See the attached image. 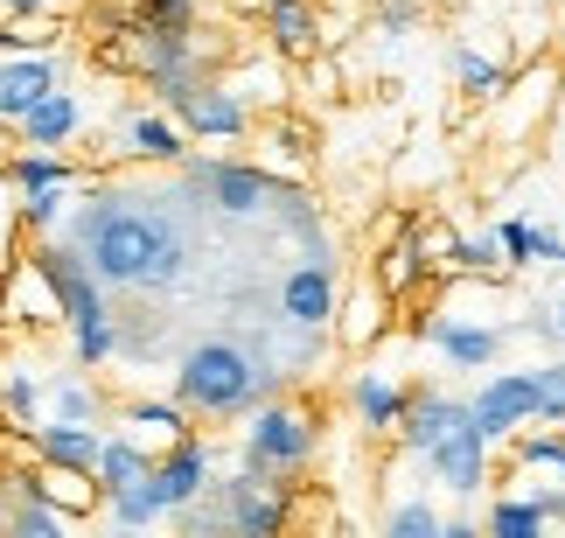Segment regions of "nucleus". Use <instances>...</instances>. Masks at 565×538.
<instances>
[{"label": "nucleus", "mask_w": 565, "mask_h": 538, "mask_svg": "<svg viewBox=\"0 0 565 538\" xmlns=\"http://www.w3.org/2000/svg\"><path fill=\"white\" fill-rule=\"evenodd\" d=\"M105 538H154V531H126V525H113V531H105Z\"/></svg>", "instance_id": "46"}, {"label": "nucleus", "mask_w": 565, "mask_h": 538, "mask_svg": "<svg viewBox=\"0 0 565 538\" xmlns=\"http://www.w3.org/2000/svg\"><path fill=\"white\" fill-rule=\"evenodd\" d=\"M391 329H398V300H391V294L377 287V279H371V273H363L356 287H342V300H335V321H329V336L342 342V350H350V357H371V350H377V342H384Z\"/></svg>", "instance_id": "9"}, {"label": "nucleus", "mask_w": 565, "mask_h": 538, "mask_svg": "<svg viewBox=\"0 0 565 538\" xmlns=\"http://www.w3.org/2000/svg\"><path fill=\"white\" fill-rule=\"evenodd\" d=\"M0 538H8V518H0Z\"/></svg>", "instance_id": "48"}, {"label": "nucleus", "mask_w": 565, "mask_h": 538, "mask_svg": "<svg viewBox=\"0 0 565 538\" xmlns=\"http://www.w3.org/2000/svg\"><path fill=\"white\" fill-rule=\"evenodd\" d=\"M552 538H565V531H552Z\"/></svg>", "instance_id": "50"}, {"label": "nucleus", "mask_w": 565, "mask_h": 538, "mask_svg": "<svg viewBox=\"0 0 565 538\" xmlns=\"http://www.w3.org/2000/svg\"><path fill=\"white\" fill-rule=\"evenodd\" d=\"M258 14H266V42H273V56H315L321 50V8L315 0H252Z\"/></svg>", "instance_id": "18"}, {"label": "nucleus", "mask_w": 565, "mask_h": 538, "mask_svg": "<svg viewBox=\"0 0 565 538\" xmlns=\"http://www.w3.org/2000/svg\"><path fill=\"white\" fill-rule=\"evenodd\" d=\"M50 405H56L63 426H98V392H92V384H77V378H63L56 392H50Z\"/></svg>", "instance_id": "37"}, {"label": "nucleus", "mask_w": 565, "mask_h": 538, "mask_svg": "<svg viewBox=\"0 0 565 538\" xmlns=\"http://www.w3.org/2000/svg\"><path fill=\"white\" fill-rule=\"evenodd\" d=\"M405 405H412V384H405V371H384V363H363V371L350 378V413H356V426H363L371 441L398 434Z\"/></svg>", "instance_id": "14"}, {"label": "nucleus", "mask_w": 565, "mask_h": 538, "mask_svg": "<svg viewBox=\"0 0 565 538\" xmlns=\"http://www.w3.org/2000/svg\"><path fill=\"white\" fill-rule=\"evenodd\" d=\"M0 399H8V413L35 420V405H42V384H35V378H21V371H8V378H0Z\"/></svg>", "instance_id": "40"}, {"label": "nucleus", "mask_w": 565, "mask_h": 538, "mask_svg": "<svg viewBox=\"0 0 565 538\" xmlns=\"http://www.w3.org/2000/svg\"><path fill=\"white\" fill-rule=\"evenodd\" d=\"M50 92H63L50 50H14V56H0V126H21Z\"/></svg>", "instance_id": "15"}, {"label": "nucleus", "mask_w": 565, "mask_h": 538, "mask_svg": "<svg viewBox=\"0 0 565 538\" xmlns=\"http://www.w3.org/2000/svg\"><path fill=\"white\" fill-rule=\"evenodd\" d=\"M126 155L154 161V168H182L189 161V134L168 113H134V119H126Z\"/></svg>", "instance_id": "20"}, {"label": "nucleus", "mask_w": 565, "mask_h": 538, "mask_svg": "<svg viewBox=\"0 0 565 538\" xmlns=\"http://www.w3.org/2000/svg\"><path fill=\"white\" fill-rule=\"evenodd\" d=\"M558 77H565L558 63H531L524 77H510V84H503V98H495V105H503V126H495V134H503V140H524L531 126L552 113V98H558Z\"/></svg>", "instance_id": "17"}, {"label": "nucleus", "mask_w": 565, "mask_h": 538, "mask_svg": "<svg viewBox=\"0 0 565 538\" xmlns=\"http://www.w3.org/2000/svg\"><path fill=\"white\" fill-rule=\"evenodd\" d=\"M531 8H558V0H531Z\"/></svg>", "instance_id": "47"}, {"label": "nucleus", "mask_w": 565, "mask_h": 538, "mask_svg": "<svg viewBox=\"0 0 565 538\" xmlns=\"http://www.w3.org/2000/svg\"><path fill=\"white\" fill-rule=\"evenodd\" d=\"M412 245H419V260H426V273H447V260H454V245H461V231H454L447 218H412Z\"/></svg>", "instance_id": "35"}, {"label": "nucleus", "mask_w": 565, "mask_h": 538, "mask_svg": "<svg viewBox=\"0 0 565 538\" xmlns=\"http://www.w3.org/2000/svg\"><path fill=\"white\" fill-rule=\"evenodd\" d=\"M531 266H565V239L552 224H531Z\"/></svg>", "instance_id": "42"}, {"label": "nucleus", "mask_w": 565, "mask_h": 538, "mask_svg": "<svg viewBox=\"0 0 565 538\" xmlns=\"http://www.w3.org/2000/svg\"><path fill=\"white\" fill-rule=\"evenodd\" d=\"M98 447H105L98 426H63V420L35 426V455H42V468H63V476H92V468H98Z\"/></svg>", "instance_id": "19"}, {"label": "nucleus", "mask_w": 565, "mask_h": 538, "mask_svg": "<svg viewBox=\"0 0 565 538\" xmlns=\"http://www.w3.org/2000/svg\"><path fill=\"white\" fill-rule=\"evenodd\" d=\"M147 468H154V447H140L134 434H105V447H98V468H92V489H98V504H105V497H119L126 483H140Z\"/></svg>", "instance_id": "21"}, {"label": "nucleus", "mask_w": 565, "mask_h": 538, "mask_svg": "<svg viewBox=\"0 0 565 538\" xmlns=\"http://www.w3.org/2000/svg\"><path fill=\"white\" fill-rule=\"evenodd\" d=\"M105 510H113V525H126V531H154L168 510H161V489H154V468H147L140 483H126L119 497H105Z\"/></svg>", "instance_id": "26"}, {"label": "nucleus", "mask_w": 565, "mask_h": 538, "mask_svg": "<svg viewBox=\"0 0 565 538\" xmlns=\"http://www.w3.org/2000/svg\"><path fill=\"white\" fill-rule=\"evenodd\" d=\"M8 538H71V518L50 504H35V497H21V510L8 518Z\"/></svg>", "instance_id": "36"}, {"label": "nucleus", "mask_w": 565, "mask_h": 538, "mask_svg": "<svg viewBox=\"0 0 565 538\" xmlns=\"http://www.w3.org/2000/svg\"><path fill=\"white\" fill-rule=\"evenodd\" d=\"M461 420H468V399L440 392V384H412V405H405V420H398V441L426 462V455H433V447H440Z\"/></svg>", "instance_id": "16"}, {"label": "nucleus", "mask_w": 565, "mask_h": 538, "mask_svg": "<svg viewBox=\"0 0 565 538\" xmlns=\"http://www.w3.org/2000/svg\"><path fill=\"white\" fill-rule=\"evenodd\" d=\"M537 420V399H531V363H495V371L475 384V399H468V426L482 434L489 447H510L524 426Z\"/></svg>", "instance_id": "5"}, {"label": "nucleus", "mask_w": 565, "mask_h": 538, "mask_svg": "<svg viewBox=\"0 0 565 538\" xmlns=\"http://www.w3.org/2000/svg\"><path fill=\"white\" fill-rule=\"evenodd\" d=\"M126 426H134V434H154L161 447L182 441V434H195V420L182 413L175 399H134V405H126Z\"/></svg>", "instance_id": "27"}, {"label": "nucleus", "mask_w": 565, "mask_h": 538, "mask_svg": "<svg viewBox=\"0 0 565 538\" xmlns=\"http://www.w3.org/2000/svg\"><path fill=\"white\" fill-rule=\"evenodd\" d=\"M63 203H71V189H35V197H21V218H29L35 231H50L63 218Z\"/></svg>", "instance_id": "39"}, {"label": "nucleus", "mask_w": 565, "mask_h": 538, "mask_svg": "<svg viewBox=\"0 0 565 538\" xmlns=\"http://www.w3.org/2000/svg\"><path fill=\"white\" fill-rule=\"evenodd\" d=\"M0 218H8V203H0Z\"/></svg>", "instance_id": "49"}, {"label": "nucleus", "mask_w": 565, "mask_h": 538, "mask_svg": "<svg viewBox=\"0 0 565 538\" xmlns=\"http://www.w3.org/2000/svg\"><path fill=\"white\" fill-rule=\"evenodd\" d=\"M321 455V426L315 413L300 399H266V405H252L245 426H237V468L258 483H279V489H294L300 476H308V462Z\"/></svg>", "instance_id": "4"}, {"label": "nucleus", "mask_w": 565, "mask_h": 538, "mask_svg": "<svg viewBox=\"0 0 565 538\" xmlns=\"http://www.w3.org/2000/svg\"><path fill=\"white\" fill-rule=\"evenodd\" d=\"M371 279H377L391 300H405L412 287H426V279H433V273H426V260H419V245H412V224H405L384 252H371Z\"/></svg>", "instance_id": "23"}, {"label": "nucleus", "mask_w": 565, "mask_h": 538, "mask_svg": "<svg viewBox=\"0 0 565 538\" xmlns=\"http://www.w3.org/2000/svg\"><path fill=\"white\" fill-rule=\"evenodd\" d=\"M454 279H503V252H495V239L482 231V239H461L454 245V260H447Z\"/></svg>", "instance_id": "34"}, {"label": "nucleus", "mask_w": 565, "mask_h": 538, "mask_svg": "<svg viewBox=\"0 0 565 538\" xmlns=\"http://www.w3.org/2000/svg\"><path fill=\"white\" fill-rule=\"evenodd\" d=\"M50 8H56V0H0V21L14 29V21H35V14H50Z\"/></svg>", "instance_id": "43"}, {"label": "nucleus", "mask_w": 565, "mask_h": 538, "mask_svg": "<svg viewBox=\"0 0 565 538\" xmlns=\"http://www.w3.org/2000/svg\"><path fill=\"white\" fill-rule=\"evenodd\" d=\"M182 168H189L195 189H210L216 210H231V218H258L279 189V176L266 161H182Z\"/></svg>", "instance_id": "10"}, {"label": "nucleus", "mask_w": 565, "mask_h": 538, "mask_svg": "<svg viewBox=\"0 0 565 538\" xmlns=\"http://www.w3.org/2000/svg\"><path fill=\"white\" fill-rule=\"evenodd\" d=\"M531 399H537L531 426H565V357H537L531 363Z\"/></svg>", "instance_id": "28"}, {"label": "nucleus", "mask_w": 565, "mask_h": 538, "mask_svg": "<svg viewBox=\"0 0 565 538\" xmlns=\"http://www.w3.org/2000/svg\"><path fill=\"white\" fill-rule=\"evenodd\" d=\"M426 468H433V483H440V489H454V497H482V489L495 483V447L461 420V426H454V434L426 455Z\"/></svg>", "instance_id": "12"}, {"label": "nucleus", "mask_w": 565, "mask_h": 538, "mask_svg": "<svg viewBox=\"0 0 565 538\" xmlns=\"http://www.w3.org/2000/svg\"><path fill=\"white\" fill-rule=\"evenodd\" d=\"M419 14H426L419 0H384V8H377V35H405Z\"/></svg>", "instance_id": "41"}, {"label": "nucleus", "mask_w": 565, "mask_h": 538, "mask_svg": "<svg viewBox=\"0 0 565 538\" xmlns=\"http://www.w3.org/2000/svg\"><path fill=\"white\" fill-rule=\"evenodd\" d=\"M294 92L308 98V105H329V98H342V63H335V50H315V56H300V77H294Z\"/></svg>", "instance_id": "32"}, {"label": "nucleus", "mask_w": 565, "mask_h": 538, "mask_svg": "<svg viewBox=\"0 0 565 538\" xmlns=\"http://www.w3.org/2000/svg\"><path fill=\"white\" fill-rule=\"evenodd\" d=\"M335 300H342L335 266L300 260L287 279H279V315H287V329H300V336H321V329H329V321H335Z\"/></svg>", "instance_id": "13"}, {"label": "nucleus", "mask_w": 565, "mask_h": 538, "mask_svg": "<svg viewBox=\"0 0 565 538\" xmlns=\"http://www.w3.org/2000/svg\"><path fill=\"white\" fill-rule=\"evenodd\" d=\"M77 126H84V105H77L71 92H50L29 119H21V140H29L35 155H56V147L77 140Z\"/></svg>", "instance_id": "22"}, {"label": "nucleus", "mask_w": 565, "mask_h": 538, "mask_svg": "<svg viewBox=\"0 0 565 538\" xmlns=\"http://www.w3.org/2000/svg\"><path fill=\"white\" fill-rule=\"evenodd\" d=\"M440 538H482V525H475V518H447Z\"/></svg>", "instance_id": "44"}, {"label": "nucleus", "mask_w": 565, "mask_h": 538, "mask_svg": "<svg viewBox=\"0 0 565 538\" xmlns=\"http://www.w3.org/2000/svg\"><path fill=\"white\" fill-rule=\"evenodd\" d=\"M168 119H175L189 140H216V147H231V140L252 134V105L224 77H203V84H189L182 98H168Z\"/></svg>", "instance_id": "6"}, {"label": "nucleus", "mask_w": 565, "mask_h": 538, "mask_svg": "<svg viewBox=\"0 0 565 538\" xmlns=\"http://www.w3.org/2000/svg\"><path fill=\"white\" fill-rule=\"evenodd\" d=\"M503 84H510V63L503 56H489V50H454V92H461L468 105H495L503 98Z\"/></svg>", "instance_id": "24"}, {"label": "nucleus", "mask_w": 565, "mask_h": 538, "mask_svg": "<svg viewBox=\"0 0 565 538\" xmlns=\"http://www.w3.org/2000/svg\"><path fill=\"white\" fill-rule=\"evenodd\" d=\"M552 308V329H558V357H565V287H558V300H545Z\"/></svg>", "instance_id": "45"}, {"label": "nucleus", "mask_w": 565, "mask_h": 538, "mask_svg": "<svg viewBox=\"0 0 565 538\" xmlns=\"http://www.w3.org/2000/svg\"><path fill=\"white\" fill-rule=\"evenodd\" d=\"M419 336L447 357V371H495L503 350H510V336H516V321H468V315L440 308L433 321H419Z\"/></svg>", "instance_id": "8"}, {"label": "nucleus", "mask_w": 565, "mask_h": 538, "mask_svg": "<svg viewBox=\"0 0 565 538\" xmlns=\"http://www.w3.org/2000/svg\"><path fill=\"white\" fill-rule=\"evenodd\" d=\"M266 399H279V378L266 371V357H252L231 336L189 342L182 363H175V405L189 420H245Z\"/></svg>", "instance_id": "2"}, {"label": "nucleus", "mask_w": 565, "mask_h": 538, "mask_svg": "<svg viewBox=\"0 0 565 538\" xmlns=\"http://www.w3.org/2000/svg\"><path fill=\"white\" fill-rule=\"evenodd\" d=\"M71 182H77V168L63 155H35V147L14 155V189H21V197H35V189H71Z\"/></svg>", "instance_id": "31"}, {"label": "nucleus", "mask_w": 565, "mask_h": 538, "mask_svg": "<svg viewBox=\"0 0 565 538\" xmlns=\"http://www.w3.org/2000/svg\"><path fill=\"white\" fill-rule=\"evenodd\" d=\"M440 510H433L426 497H398L384 510V525H377V538H440Z\"/></svg>", "instance_id": "30"}, {"label": "nucleus", "mask_w": 565, "mask_h": 538, "mask_svg": "<svg viewBox=\"0 0 565 538\" xmlns=\"http://www.w3.org/2000/svg\"><path fill=\"white\" fill-rule=\"evenodd\" d=\"M77 260L92 266L98 287H147L168 294L189 266L182 231L161 218V210H140L126 197H98L77 224Z\"/></svg>", "instance_id": "1"}, {"label": "nucleus", "mask_w": 565, "mask_h": 538, "mask_svg": "<svg viewBox=\"0 0 565 538\" xmlns=\"http://www.w3.org/2000/svg\"><path fill=\"white\" fill-rule=\"evenodd\" d=\"M203 21V0H140L134 8V29H154V35H195Z\"/></svg>", "instance_id": "29"}, {"label": "nucleus", "mask_w": 565, "mask_h": 538, "mask_svg": "<svg viewBox=\"0 0 565 538\" xmlns=\"http://www.w3.org/2000/svg\"><path fill=\"white\" fill-rule=\"evenodd\" d=\"M168 518H175V538H287L294 531V489L231 468V476H216L203 497H189Z\"/></svg>", "instance_id": "3"}, {"label": "nucleus", "mask_w": 565, "mask_h": 538, "mask_svg": "<svg viewBox=\"0 0 565 538\" xmlns=\"http://www.w3.org/2000/svg\"><path fill=\"white\" fill-rule=\"evenodd\" d=\"M510 447H516V468H552V476H565V434L558 426H537V434L524 426Z\"/></svg>", "instance_id": "33"}, {"label": "nucleus", "mask_w": 565, "mask_h": 538, "mask_svg": "<svg viewBox=\"0 0 565 538\" xmlns=\"http://www.w3.org/2000/svg\"><path fill=\"white\" fill-rule=\"evenodd\" d=\"M35 273H42V287H50L56 315L71 321V336H77V329H105V321H113V308H105V287L92 279V266H84L71 245H42V252H35Z\"/></svg>", "instance_id": "7"}, {"label": "nucleus", "mask_w": 565, "mask_h": 538, "mask_svg": "<svg viewBox=\"0 0 565 538\" xmlns=\"http://www.w3.org/2000/svg\"><path fill=\"white\" fill-rule=\"evenodd\" d=\"M489 239H495V252H503V273H524L531 266V218H503Z\"/></svg>", "instance_id": "38"}, {"label": "nucleus", "mask_w": 565, "mask_h": 538, "mask_svg": "<svg viewBox=\"0 0 565 538\" xmlns=\"http://www.w3.org/2000/svg\"><path fill=\"white\" fill-rule=\"evenodd\" d=\"M224 476L216 468V447L203 434H182V441H168L161 455H154V489H161V510H182L189 497H203V489Z\"/></svg>", "instance_id": "11"}, {"label": "nucleus", "mask_w": 565, "mask_h": 538, "mask_svg": "<svg viewBox=\"0 0 565 538\" xmlns=\"http://www.w3.org/2000/svg\"><path fill=\"white\" fill-rule=\"evenodd\" d=\"M482 538H552V525L537 518V504L524 497V489H503V497H489Z\"/></svg>", "instance_id": "25"}]
</instances>
